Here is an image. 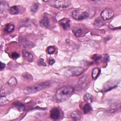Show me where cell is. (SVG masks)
I'll use <instances>...</instances> for the list:
<instances>
[{"instance_id": "d4e9b609", "label": "cell", "mask_w": 121, "mask_h": 121, "mask_svg": "<svg viewBox=\"0 0 121 121\" xmlns=\"http://www.w3.org/2000/svg\"><path fill=\"white\" fill-rule=\"evenodd\" d=\"M8 100L6 98L5 96H1L0 97V104L1 105L5 104L8 103Z\"/></svg>"}, {"instance_id": "f546056e", "label": "cell", "mask_w": 121, "mask_h": 121, "mask_svg": "<svg viewBox=\"0 0 121 121\" xmlns=\"http://www.w3.org/2000/svg\"><path fill=\"white\" fill-rule=\"evenodd\" d=\"M55 62V60L53 59H51L49 60V63L50 64V65H52L53 64V63H54Z\"/></svg>"}, {"instance_id": "9a60e30c", "label": "cell", "mask_w": 121, "mask_h": 121, "mask_svg": "<svg viewBox=\"0 0 121 121\" xmlns=\"http://www.w3.org/2000/svg\"><path fill=\"white\" fill-rule=\"evenodd\" d=\"M101 72V70L98 68H94L92 72V77L93 79H96L99 76V74H100Z\"/></svg>"}, {"instance_id": "9c48e42d", "label": "cell", "mask_w": 121, "mask_h": 121, "mask_svg": "<svg viewBox=\"0 0 121 121\" xmlns=\"http://www.w3.org/2000/svg\"><path fill=\"white\" fill-rule=\"evenodd\" d=\"M60 116V112L59 110L57 108L52 109L50 112V116L53 120H57Z\"/></svg>"}, {"instance_id": "277c9868", "label": "cell", "mask_w": 121, "mask_h": 121, "mask_svg": "<svg viewBox=\"0 0 121 121\" xmlns=\"http://www.w3.org/2000/svg\"><path fill=\"white\" fill-rule=\"evenodd\" d=\"M72 16L76 20H82L87 18L89 17V14L82 9H77L72 12Z\"/></svg>"}, {"instance_id": "6da1fadb", "label": "cell", "mask_w": 121, "mask_h": 121, "mask_svg": "<svg viewBox=\"0 0 121 121\" xmlns=\"http://www.w3.org/2000/svg\"><path fill=\"white\" fill-rule=\"evenodd\" d=\"M74 89L73 87L67 86L59 88L56 93V98L59 102H63L68 99L73 94Z\"/></svg>"}, {"instance_id": "3957f363", "label": "cell", "mask_w": 121, "mask_h": 121, "mask_svg": "<svg viewBox=\"0 0 121 121\" xmlns=\"http://www.w3.org/2000/svg\"><path fill=\"white\" fill-rule=\"evenodd\" d=\"M51 5L60 10H68L72 8L70 1L66 0L48 1Z\"/></svg>"}, {"instance_id": "7402d4cb", "label": "cell", "mask_w": 121, "mask_h": 121, "mask_svg": "<svg viewBox=\"0 0 121 121\" xmlns=\"http://www.w3.org/2000/svg\"><path fill=\"white\" fill-rule=\"evenodd\" d=\"M38 4L37 3H34L31 7V10L33 12H36L37 10L38 9Z\"/></svg>"}, {"instance_id": "ba28073f", "label": "cell", "mask_w": 121, "mask_h": 121, "mask_svg": "<svg viewBox=\"0 0 121 121\" xmlns=\"http://www.w3.org/2000/svg\"><path fill=\"white\" fill-rule=\"evenodd\" d=\"M60 25L65 30H67L70 27V20L67 18H63L59 21Z\"/></svg>"}, {"instance_id": "cb8c5ba5", "label": "cell", "mask_w": 121, "mask_h": 121, "mask_svg": "<svg viewBox=\"0 0 121 121\" xmlns=\"http://www.w3.org/2000/svg\"><path fill=\"white\" fill-rule=\"evenodd\" d=\"M9 91L6 89H1L0 91V97L5 96L6 95L9 94Z\"/></svg>"}, {"instance_id": "44dd1931", "label": "cell", "mask_w": 121, "mask_h": 121, "mask_svg": "<svg viewBox=\"0 0 121 121\" xmlns=\"http://www.w3.org/2000/svg\"><path fill=\"white\" fill-rule=\"evenodd\" d=\"M92 110V108L91 106L89 104H86L84 107H83V111L84 113L86 114L88 113V112H90Z\"/></svg>"}, {"instance_id": "484cf974", "label": "cell", "mask_w": 121, "mask_h": 121, "mask_svg": "<svg viewBox=\"0 0 121 121\" xmlns=\"http://www.w3.org/2000/svg\"><path fill=\"white\" fill-rule=\"evenodd\" d=\"M11 57L13 59H17L19 57V54L17 52H13L11 53Z\"/></svg>"}, {"instance_id": "ac0fdd59", "label": "cell", "mask_w": 121, "mask_h": 121, "mask_svg": "<svg viewBox=\"0 0 121 121\" xmlns=\"http://www.w3.org/2000/svg\"><path fill=\"white\" fill-rule=\"evenodd\" d=\"M14 28H15V26L13 24L11 23H9L5 26L4 28V30L6 32L9 33L12 32L14 30Z\"/></svg>"}, {"instance_id": "8992f818", "label": "cell", "mask_w": 121, "mask_h": 121, "mask_svg": "<svg viewBox=\"0 0 121 121\" xmlns=\"http://www.w3.org/2000/svg\"><path fill=\"white\" fill-rule=\"evenodd\" d=\"M113 15V11L110 8L105 9L101 13V16L104 20H107L111 19Z\"/></svg>"}, {"instance_id": "7c38bea8", "label": "cell", "mask_w": 121, "mask_h": 121, "mask_svg": "<svg viewBox=\"0 0 121 121\" xmlns=\"http://www.w3.org/2000/svg\"><path fill=\"white\" fill-rule=\"evenodd\" d=\"M70 117L75 121H79L81 119V114L78 110L74 111L71 113Z\"/></svg>"}, {"instance_id": "8fae6325", "label": "cell", "mask_w": 121, "mask_h": 121, "mask_svg": "<svg viewBox=\"0 0 121 121\" xmlns=\"http://www.w3.org/2000/svg\"><path fill=\"white\" fill-rule=\"evenodd\" d=\"M22 55L26 60L31 62L33 59V55L28 51H26V50H23L22 51Z\"/></svg>"}, {"instance_id": "2e32d148", "label": "cell", "mask_w": 121, "mask_h": 121, "mask_svg": "<svg viewBox=\"0 0 121 121\" xmlns=\"http://www.w3.org/2000/svg\"><path fill=\"white\" fill-rule=\"evenodd\" d=\"M83 99L87 104H91L93 101V97L92 95L89 93H86L83 96Z\"/></svg>"}, {"instance_id": "ffe728a7", "label": "cell", "mask_w": 121, "mask_h": 121, "mask_svg": "<svg viewBox=\"0 0 121 121\" xmlns=\"http://www.w3.org/2000/svg\"><path fill=\"white\" fill-rule=\"evenodd\" d=\"M72 32H73L74 35H75V36H76V37H79L81 35L82 30L80 28L74 27L73 29Z\"/></svg>"}, {"instance_id": "603a6c76", "label": "cell", "mask_w": 121, "mask_h": 121, "mask_svg": "<svg viewBox=\"0 0 121 121\" xmlns=\"http://www.w3.org/2000/svg\"><path fill=\"white\" fill-rule=\"evenodd\" d=\"M55 48L53 46H50L47 48V52L49 54H53L55 52Z\"/></svg>"}, {"instance_id": "4fadbf2b", "label": "cell", "mask_w": 121, "mask_h": 121, "mask_svg": "<svg viewBox=\"0 0 121 121\" xmlns=\"http://www.w3.org/2000/svg\"><path fill=\"white\" fill-rule=\"evenodd\" d=\"M104 24V20L100 17H97L95 19L94 23V26L95 27H101V26H103Z\"/></svg>"}, {"instance_id": "5b68a950", "label": "cell", "mask_w": 121, "mask_h": 121, "mask_svg": "<svg viewBox=\"0 0 121 121\" xmlns=\"http://www.w3.org/2000/svg\"><path fill=\"white\" fill-rule=\"evenodd\" d=\"M85 70L83 67H72L69 69L67 71L68 76H78L81 75Z\"/></svg>"}, {"instance_id": "f1b7e54d", "label": "cell", "mask_w": 121, "mask_h": 121, "mask_svg": "<svg viewBox=\"0 0 121 121\" xmlns=\"http://www.w3.org/2000/svg\"><path fill=\"white\" fill-rule=\"evenodd\" d=\"M14 103H15V105H16V106L18 107L19 108H22L23 109V107H24V106L23 104L20 103V102H16V103L15 102Z\"/></svg>"}, {"instance_id": "d6986e66", "label": "cell", "mask_w": 121, "mask_h": 121, "mask_svg": "<svg viewBox=\"0 0 121 121\" xmlns=\"http://www.w3.org/2000/svg\"><path fill=\"white\" fill-rule=\"evenodd\" d=\"M17 80L16 78L14 77H11L8 82V84L9 85V86L11 87L15 86L17 85Z\"/></svg>"}, {"instance_id": "4316f807", "label": "cell", "mask_w": 121, "mask_h": 121, "mask_svg": "<svg viewBox=\"0 0 121 121\" xmlns=\"http://www.w3.org/2000/svg\"><path fill=\"white\" fill-rule=\"evenodd\" d=\"M38 64L39 65H43V66H46V64L44 63V60L42 59H40L38 61Z\"/></svg>"}, {"instance_id": "52a82bcc", "label": "cell", "mask_w": 121, "mask_h": 121, "mask_svg": "<svg viewBox=\"0 0 121 121\" xmlns=\"http://www.w3.org/2000/svg\"><path fill=\"white\" fill-rule=\"evenodd\" d=\"M19 41L20 44L25 48H30L35 46L34 43L23 37H20L19 38Z\"/></svg>"}, {"instance_id": "7a4b0ae2", "label": "cell", "mask_w": 121, "mask_h": 121, "mask_svg": "<svg viewBox=\"0 0 121 121\" xmlns=\"http://www.w3.org/2000/svg\"><path fill=\"white\" fill-rule=\"evenodd\" d=\"M50 84L51 83L49 81H46L37 84L34 86L25 88L24 89V92L25 94L27 95L35 93L38 91H40V90L50 86Z\"/></svg>"}, {"instance_id": "5bb4252c", "label": "cell", "mask_w": 121, "mask_h": 121, "mask_svg": "<svg viewBox=\"0 0 121 121\" xmlns=\"http://www.w3.org/2000/svg\"><path fill=\"white\" fill-rule=\"evenodd\" d=\"M88 79L89 78L88 76H87V75H85L79 79L78 81V84H79V85L82 86H85L88 82Z\"/></svg>"}, {"instance_id": "30bf717a", "label": "cell", "mask_w": 121, "mask_h": 121, "mask_svg": "<svg viewBox=\"0 0 121 121\" xmlns=\"http://www.w3.org/2000/svg\"><path fill=\"white\" fill-rule=\"evenodd\" d=\"M40 24L41 27H43L45 28H48L49 26V25H50V22H49L48 17L46 16L43 17L42 18V19L41 20L40 22Z\"/></svg>"}, {"instance_id": "4dcf8cb0", "label": "cell", "mask_w": 121, "mask_h": 121, "mask_svg": "<svg viewBox=\"0 0 121 121\" xmlns=\"http://www.w3.org/2000/svg\"><path fill=\"white\" fill-rule=\"evenodd\" d=\"M5 64L4 63H2V62H0V70H2L3 69H4L5 67Z\"/></svg>"}, {"instance_id": "e0dca14e", "label": "cell", "mask_w": 121, "mask_h": 121, "mask_svg": "<svg viewBox=\"0 0 121 121\" xmlns=\"http://www.w3.org/2000/svg\"><path fill=\"white\" fill-rule=\"evenodd\" d=\"M9 13L11 15H16L19 13V10L17 6H13L9 8Z\"/></svg>"}, {"instance_id": "83f0119b", "label": "cell", "mask_w": 121, "mask_h": 121, "mask_svg": "<svg viewBox=\"0 0 121 121\" xmlns=\"http://www.w3.org/2000/svg\"><path fill=\"white\" fill-rule=\"evenodd\" d=\"M101 58V56L100 55H98V54H95L94 55L93 57H92V59L95 60H99L100 58Z\"/></svg>"}]
</instances>
